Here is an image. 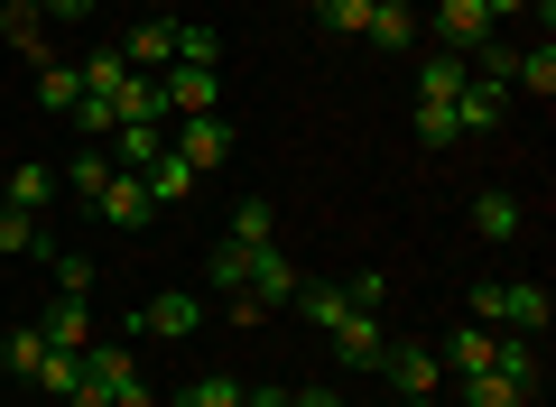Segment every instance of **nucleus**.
Wrapping results in <instances>:
<instances>
[{"instance_id": "obj_39", "label": "nucleus", "mask_w": 556, "mask_h": 407, "mask_svg": "<svg viewBox=\"0 0 556 407\" xmlns=\"http://www.w3.org/2000/svg\"><path fill=\"white\" fill-rule=\"evenodd\" d=\"M288 407H343V389H288Z\"/></svg>"}, {"instance_id": "obj_7", "label": "nucleus", "mask_w": 556, "mask_h": 407, "mask_svg": "<svg viewBox=\"0 0 556 407\" xmlns=\"http://www.w3.org/2000/svg\"><path fill=\"white\" fill-rule=\"evenodd\" d=\"M167 112H177V120H204V112H214V93H223V65H167Z\"/></svg>"}, {"instance_id": "obj_9", "label": "nucleus", "mask_w": 556, "mask_h": 407, "mask_svg": "<svg viewBox=\"0 0 556 407\" xmlns=\"http://www.w3.org/2000/svg\"><path fill=\"white\" fill-rule=\"evenodd\" d=\"M93 214H102V222H112V232H149V214H159V204H149V186H139V176H130V167H121V176H112V186H102V194H93Z\"/></svg>"}, {"instance_id": "obj_35", "label": "nucleus", "mask_w": 556, "mask_h": 407, "mask_svg": "<svg viewBox=\"0 0 556 407\" xmlns=\"http://www.w3.org/2000/svg\"><path fill=\"white\" fill-rule=\"evenodd\" d=\"M343 306H353V315H380V306H390V278H380V269L343 278Z\"/></svg>"}, {"instance_id": "obj_44", "label": "nucleus", "mask_w": 556, "mask_h": 407, "mask_svg": "<svg viewBox=\"0 0 556 407\" xmlns=\"http://www.w3.org/2000/svg\"><path fill=\"white\" fill-rule=\"evenodd\" d=\"M399 407H437V398H399Z\"/></svg>"}, {"instance_id": "obj_14", "label": "nucleus", "mask_w": 556, "mask_h": 407, "mask_svg": "<svg viewBox=\"0 0 556 407\" xmlns=\"http://www.w3.org/2000/svg\"><path fill=\"white\" fill-rule=\"evenodd\" d=\"M464 222H473V241H492V251H510V241H519V194H473V214H464Z\"/></svg>"}, {"instance_id": "obj_21", "label": "nucleus", "mask_w": 556, "mask_h": 407, "mask_svg": "<svg viewBox=\"0 0 556 407\" xmlns=\"http://www.w3.org/2000/svg\"><path fill=\"white\" fill-rule=\"evenodd\" d=\"M38 361H47V333L38 325H10V333H0V370H10V380H38Z\"/></svg>"}, {"instance_id": "obj_5", "label": "nucleus", "mask_w": 556, "mask_h": 407, "mask_svg": "<svg viewBox=\"0 0 556 407\" xmlns=\"http://www.w3.org/2000/svg\"><path fill=\"white\" fill-rule=\"evenodd\" d=\"M380 370H390V389H399V398H437V389H445L437 343H390V352H380Z\"/></svg>"}, {"instance_id": "obj_13", "label": "nucleus", "mask_w": 556, "mask_h": 407, "mask_svg": "<svg viewBox=\"0 0 556 407\" xmlns=\"http://www.w3.org/2000/svg\"><path fill=\"white\" fill-rule=\"evenodd\" d=\"M177 157H186V167H223V157H232V120H223V112H204V120H186V130H177Z\"/></svg>"}, {"instance_id": "obj_27", "label": "nucleus", "mask_w": 556, "mask_h": 407, "mask_svg": "<svg viewBox=\"0 0 556 407\" xmlns=\"http://www.w3.org/2000/svg\"><path fill=\"white\" fill-rule=\"evenodd\" d=\"M251 398V389L232 380V370H195V380H186V407H241Z\"/></svg>"}, {"instance_id": "obj_6", "label": "nucleus", "mask_w": 556, "mask_h": 407, "mask_svg": "<svg viewBox=\"0 0 556 407\" xmlns=\"http://www.w3.org/2000/svg\"><path fill=\"white\" fill-rule=\"evenodd\" d=\"M437 361H445V380H482V370L501 361V333H492V325H455V333L437 343Z\"/></svg>"}, {"instance_id": "obj_25", "label": "nucleus", "mask_w": 556, "mask_h": 407, "mask_svg": "<svg viewBox=\"0 0 556 407\" xmlns=\"http://www.w3.org/2000/svg\"><path fill=\"white\" fill-rule=\"evenodd\" d=\"M464 389V407H529L538 389H519V380H501V370H482V380H455Z\"/></svg>"}, {"instance_id": "obj_15", "label": "nucleus", "mask_w": 556, "mask_h": 407, "mask_svg": "<svg viewBox=\"0 0 556 407\" xmlns=\"http://www.w3.org/2000/svg\"><path fill=\"white\" fill-rule=\"evenodd\" d=\"M102 149H112V167H130V176H139V167H149V157L167 149V120H121V130L102 139Z\"/></svg>"}, {"instance_id": "obj_32", "label": "nucleus", "mask_w": 556, "mask_h": 407, "mask_svg": "<svg viewBox=\"0 0 556 407\" xmlns=\"http://www.w3.org/2000/svg\"><path fill=\"white\" fill-rule=\"evenodd\" d=\"M28 251H38V214L0 204V259H28Z\"/></svg>"}, {"instance_id": "obj_3", "label": "nucleus", "mask_w": 556, "mask_h": 407, "mask_svg": "<svg viewBox=\"0 0 556 407\" xmlns=\"http://www.w3.org/2000/svg\"><path fill=\"white\" fill-rule=\"evenodd\" d=\"M437 38H445V47H455V56H464V65H473V56H482V47H492V38H501V20H492V0H437Z\"/></svg>"}, {"instance_id": "obj_40", "label": "nucleus", "mask_w": 556, "mask_h": 407, "mask_svg": "<svg viewBox=\"0 0 556 407\" xmlns=\"http://www.w3.org/2000/svg\"><path fill=\"white\" fill-rule=\"evenodd\" d=\"M47 20H93V0H47Z\"/></svg>"}, {"instance_id": "obj_19", "label": "nucleus", "mask_w": 556, "mask_h": 407, "mask_svg": "<svg viewBox=\"0 0 556 407\" xmlns=\"http://www.w3.org/2000/svg\"><path fill=\"white\" fill-rule=\"evenodd\" d=\"M38 102H47L56 120H75V102H84V75H75V56H47V65H38Z\"/></svg>"}, {"instance_id": "obj_8", "label": "nucleus", "mask_w": 556, "mask_h": 407, "mask_svg": "<svg viewBox=\"0 0 556 407\" xmlns=\"http://www.w3.org/2000/svg\"><path fill=\"white\" fill-rule=\"evenodd\" d=\"M325 343H334V361H343V370H380V352H390V325H380V315H343Z\"/></svg>"}, {"instance_id": "obj_24", "label": "nucleus", "mask_w": 556, "mask_h": 407, "mask_svg": "<svg viewBox=\"0 0 556 407\" xmlns=\"http://www.w3.org/2000/svg\"><path fill=\"white\" fill-rule=\"evenodd\" d=\"M47 194H56V167H38V157H20V167H10V194H0V204H20V214H38Z\"/></svg>"}, {"instance_id": "obj_31", "label": "nucleus", "mask_w": 556, "mask_h": 407, "mask_svg": "<svg viewBox=\"0 0 556 407\" xmlns=\"http://www.w3.org/2000/svg\"><path fill=\"white\" fill-rule=\"evenodd\" d=\"M455 102H417V149H455Z\"/></svg>"}, {"instance_id": "obj_2", "label": "nucleus", "mask_w": 556, "mask_h": 407, "mask_svg": "<svg viewBox=\"0 0 556 407\" xmlns=\"http://www.w3.org/2000/svg\"><path fill=\"white\" fill-rule=\"evenodd\" d=\"M84 370H93V389L112 407H159V389H149V370H139L130 343H93V352H84Z\"/></svg>"}, {"instance_id": "obj_1", "label": "nucleus", "mask_w": 556, "mask_h": 407, "mask_svg": "<svg viewBox=\"0 0 556 407\" xmlns=\"http://www.w3.org/2000/svg\"><path fill=\"white\" fill-rule=\"evenodd\" d=\"M464 325H492V333H547L556 296L538 288V278H473V296H464Z\"/></svg>"}, {"instance_id": "obj_10", "label": "nucleus", "mask_w": 556, "mask_h": 407, "mask_svg": "<svg viewBox=\"0 0 556 407\" xmlns=\"http://www.w3.org/2000/svg\"><path fill=\"white\" fill-rule=\"evenodd\" d=\"M121 65H130V75H167V65H177V28H167L159 10H149V20H139L130 38H121Z\"/></svg>"}, {"instance_id": "obj_18", "label": "nucleus", "mask_w": 556, "mask_h": 407, "mask_svg": "<svg viewBox=\"0 0 556 407\" xmlns=\"http://www.w3.org/2000/svg\"><path fill=\"white\" fill-rule=\"evenodd\" d=\"M510 93H538V102L556 93V47H547V38H538V47H510Z\"/></svg>"}, {"instance_id": "obj_29", "label": "nucleus", "mask_w": 556, "mask_h": 407, "mask_svg": "<svg viewBox=\"0 0 556 407\" xmlns=\"http://www.w3.org/2000/svg\"><path fill=\"white\" fill-rule=\"evenodd\" d=\"M38 389H47V398H75V389H84V352H47V361H38Z\"/></svg>"}, {"instance_id": "obj_42", "label": "nucleus", "mask_w": 556, "mask_h": 407, "mask_svg": "<svg viewBox=\"0 0 556 407\" xmlns=\"http://www.w3.org/2000/svg\"><path fill=\"white\" fill-rule=\"evenodd\" d=\"M241 407H288V389H251V398H241Z\"/></svg>"}, {"instance_id": "obj_37", "label": "nucleus", "mask_w": 556, "mask_h": 407, "mask_svg": "<svg viewBox=\"0 0 556 407\" xmlns=\"http://www.w3.org/2000/svg\"><path fill=\"white\" fill-rule=\"evenodd\" d=\"M177 65H223V38L214 28H177Z\"/></svg>"}, {"instance_id": "obj_36", "label": "nucleus", "mask_w": 556, "mask_h": 407, "mask_svg": "<svg viewBox=\"0 0 556 407\" xmlns=\"http://www.w3.org/2000/svg\"><path fill=\"white\" fill-rule=\"evenodd\" d=\"M371 47H417V20L408 10H371Z\"/></svg>"}, {"instance_id": "obj_30", "label": "nucleus", "mask_w": 556, "mask_h": 407, "mask_svg": "<svg viewBox=\"0 0 556 407\" xmlns=\"http://www.w3.org/2000/svg\"><path fill=\"white\" fill-rule=\"evenodd\" d=\"M75 75H84V93H102V102H112L121 84H130V65H121V47H112V56H75Z\"/></svg>"}, {"instance_id": "obj_20", "label": "nucleus", "mask_w": 556, "mask_h": 407, "mask_svg": "<svg viewBox=\"0 0 556 407\" xmlns=\"http://www.w3.org/2000/svg\"><path fill=\"white\" fill-rule=\"evenodd\" d=\"M0 38L20 47V56H38L47 47V0H0Z\"/></svg>"}, {"instance_id": "obj_28", "label": "nucleus", "mask_w": 556, "mask_h": 407, "mask_svg": "<svg viewBox=\"0 0 556 407\" xmlns=\"http://www.w3.org/2000/svg\"><path fill=\"white\" fill-rule=\"evenodd\" d=\"M112 176H121V167H112V149H75V167H65V186H75L84 204H93V194L112 186Z\"/></svg>"}, {"instance_id": "obj_16", "label": "nucleus", "mask_w": 556, "mask_h": 407, "mask_svg": "<svg viewBox=\"0 0 556 407\" xmlns=\"http://www.w3.org/2000/svg\"><path fill=\"white\" fill-rule=\"evenodd\" d=\"M298 288H306V269H298V259H288V251H278V241H269V251L251 259V296H269V306H288V296H298Z\"/></svg>"}, {"instance_id": "obj_33", "label": "nucleus", "mask_w": 556, "mask_h": 407, "mask_svg": "<svg viewBox=\"0 0 556 407\" xmlns=\"http://www.w3.org/2000/svg\"><path fill=\"white\" fill-rule=\"evenodd\" d=\"M75 130H84V149H102V139L121 130V112H112L102 93H84V102H75Z\"/></svg>"}, {"instance_id": "obj_12", "label": "nucleus", "mask_w": 556, "mask_h": 407, "mask_svg": "<svg viewBox=\"0 0 556 407\" xmlns=\"http://www.w3.org/2000/svg\"><path fill=\"white\" fill-rule=\"evenodd\" d=\"M501 112H510V84L464 75V93H455V130H501Z\"/></svg>"}, {"instance_id": "obj_11", "label": "nucleus", "mask_w": 556, "mask_h": 407, "mask_svg": "<svg viewBox=\"0 0 556 407\" xmlns=\"http://www.w3.org/2000/svg\"><path fill=\"white\" fill-rule=\"evenodd\" d=\"M47 352H93V296H56V306L38 315Z\"/></svg>"}, {"instance_id": "obj_41", "label": "nucleus", "mask_w": 556, "mask_h": 407, "mask_svg": "<svg viewBox=\"0 0 556 407\" xmlns=\"http://www.w3.org/2000/svg\"><path fill=\"white\" fill-rule=\"evenodd\" d=\"M65 407H112V398H102V389H93V370H84V389H75Z\"/></svg>"}, {"instance_id": "obj_34", "label": "nucleus", "mask_w": 556, "mask_h": 407, "mask_svg": "<svg viewBox=\"0 0 556 407\" xmlns=\"http://www.w3.org/2000/svg\"><path fill=\"white\" fill-rule=\"evenodd\" d=\"M334 38H371V0H316Z\"/></svg>"}, {"instance_id": "obj_4", "label": "nucleus", "mask_w": 556, "mask_h": 407, "mask_svg": "<svg viewBox=\"0 0 556 407\" xmlns=\"http://www.w3.org/2000/svg\"><path fill=\"white\" fill-rule=\"evenodd\" d=\"M204 325V296H186V288H167V296H149V306L130 315V333L139 343H186V333Z\"/></svg>"}, {"instance_id": "obj_17", "label": "nucleus", "mask_w": 556, "mask_h": 407, "mask_svg": "<svg viewBox=\"0 0 556 407\" xmlns=\"http://www.w3.org/2000/svg\"><path fill=\"white\" fill-rule=\"evenodd\" d=\"M139 186H149V204H186V194H195V167H186L177 149H159L149 167H139Z\"/></svg>"}, {"instance_id": "obj_23", "label": "nucleus", "mask_w": 556, "mask_h": 407, "mask_svg": "<svg viewBox=\"0 0 556 407\" xmlns=\"http://www.w3.org/2000/svg\"><path fill=\"white\" fill-rule=\"evenodd\" d=\"M288 306H298V315H306V325H316V333H334L343 315H353V306H343V288H325V278H306V288L288 296Z\"/></svg>"}, {"instance_id": "obj_43", "label": "nucleus", "mask_w": 556, "mask_h": 407, "mask_svg": "<svg viewBox=\"0 0 556 407\" xmlns=\"http://www.w3.org/2000/svg\"><path fill=\"white\" fill-rule=\"evenodd\" d=\"M371 10H408V0H371Z\"/></svg>"}, {"instance_id": "obj_45", "label": "nucleus", "mask_w": 556, "mask_h": 407, "mask_svg": "<svg viewBox=\"0 0 556 407\" xmlns=\"http://www.w3.org/2000/svg\"><path fill=\"white\" fill-rule=\"evenodd\" d=\"M149 10H159V0H149Z\"/></svg>"}, {"instance_id": "obj_38", "label": "nucleus", "mask_w": 556, "mask_h": 407, "mask_svg": "<svg viewBox=\"0 0 556 407\" xmlns=\"http://www.w3.org/2000/svg\"><path fill=\"white\" fill-rule=\"evenodd\" d=\"M56 296H93V259H75V251H56Z\"/></svg>"}, {"instance_id": "obj_26", "label": "nucleus", "mask_w": 556, "mask_h": 407, "mask_svg": "<svg viewBox=\"0 0 556 407\" xmlns=\"http://www.w3.org/2000/svg\"><path fill=\"white\" fill-rule=\"evenodd\" d=\"M223 241H241V251H269V241H278V214H269V204H232V232H223Z\"/></svg>"}, {"instance_id": "obj_22", "label": "nucleus", "mask_w": 556, "mask_h": 407, "mask_svg": "<svg viewBox=\"0 0 556 407\" xmlns=\"http://www.w3.org/2000/svg\"><path fill=\"white\" fill-rule=\"evenodd\" d=\"M464 75H473L464 56H417V102H455Z\"/></svg>"}]
</instances>
